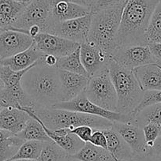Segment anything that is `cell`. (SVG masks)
I'll list each match as a JSON object with an SVG mask.
<instances>
[{
    "instance_id": "6da1fadb",
    "label": "cell",
    "mask_w": 161,
    "mask_h": 161,
    "mask_svg": "<svg viewBox=\"0 0 161 161\" xmlns=\"http://www.w3.org/2000/svg\"><path fill=\"white\" fill-rule=\"evenodd\" d=\"M21 82L33 108H51L63 101L57 67L47 66L39 60L26 71Z\"/></svg>"
},
{
    "instance_id": "7a4b0ae2",
    "label": "cell",
    "mask_w": 161,
    "mask_h": 161,
    "mask_svg": "<svg viewBox=\"0 0 161 161\" xmlns=\"http://www.w3.org/2000/svg\"><path fill=\"white\" fill-rule=\"evenodd\" d=\"M160 0H128L123 7L118 32V46L146 45L145 33Z\"/></svg>"
},
{
    "instance_id": "3957f363",
    "label": "cell",
    "mask_w": 161,
    "mask_h": 161,
    "mask_svg": "<svg viewBox=\"0 0 161 161\" xmlns=\"http://www.w3.org/2000/svg\"><path fill=\"white\" fill-rule=\"evenodd\" d=\"M32 112L52 130L69 129L72 130L80 126H88L93 130H107L112 127L113 122L92 114L53 108H32Z\"/></svg>"
},
{
    "instance_id": "277c9868",
    "label": "cell",
    "mask_w": 161,
    "mask_h": 161,
    "mask_svg": "<svg viewBox=\"0 0 161 161\" xmlns=\"http://www.w3.org/2000/svg\"><path fill=\"white\" fill-rule=\"evenodd\" d=\"M108 70L117 95L116 112L133 115L145 92L141 89L133 70L122 67L111 58L108 63Z\"/></svg>"
},
{
    "instance_id": "5b68a950",
    "label": "cell",
    "mask_w": 161,
    "mask_h": 161,
    "mask_svg": "<svg viewBox=\"0 0 161 161\" xmlns=\"http://www.w3.org/2000/svg\"><path fill=\"white\" fill-rule=\"evenodd\" d=\"M123 7L92 13L87 42L96 45L110 56L118 47V32Z\"/></svg>"
},
{
    "instance_id": "8992f818",
    "label": "cell",
    "mask_w": 161,
    "mask_h": 161,
    "mask_svg": "<svg viewBox=\"0 0 161 161\" xmlns=\"http://www.w3.org/2000/svg\"><path fill=\"white\" fill-rule=\"evenodd\" d=\"M51 0H29L21 14L8 29L27 33L32 26L37 25L42 32L49 33L54 25L51 14Z\"/></svg>"
},
{
    "instance_id": "52a82bcc",
    "label": "cell",
    "mask_w": 161,
    "mask_h": 161,
    "mask_svg": "<svg viewBox=\"0 0 161 161\" xmlns=\"http://www.w3.org/2000/svg\"><path fill=\"white\" fill-rule=\"evenodd\" d=\"M85 94L89 101L107 111H117V95L108 68L89 77Z\"/></svg>"
},
{
    "instance_id": "ba28073f",
    "label": "cell",
    "mask_w": 161,
    "mask_h": 161,
    "mask_svg": "<svg viewBox=\"0 0 161 161\" xmlns=\"http://www.w3.org/2000/svg\"><path fill=\"white\" fill-rule=\"evenodd\" d=\"M111 58L119 66L130 70L158 62L148 45L118 46Z\"/></svg>"
},
{
    "instance_id": "9c48e42d",
    "label": "cell",
    "mask_w": 161,
    "mask_h": 161,
    "mask_svg": "<svg viewBox=\"0 0 161 161\" xmlns=\"http://www.w3.org/2000/svg\"><path fill=\"white\" fill-rule=\"evenodd\" d=\"M51 108L69 110V111H77V112L85 113V114L100 116V117L108 119L111 122L133 123V115H126V114H122L120 113L103 109L102 108H100L99 106L89 101L87 97H86L85 92L80 94L74 100H71L69 101L60 102V103L53 105Z\"/></svg>"
},
{
    "instance_id": "30bf717a",
    "label": "cell",
    "mask_w": 161,
    "mask_h": 161,
    "mask_svg": "<svg viewBox=\"0 0 161 161\" xmlns=\"http://www.w3.org/2000/svg\"><path fill=\"white\" fill-rule=\"evenodd\" d=\"M92 13L86 16L54 24L49 33L80 44L87 41L92 22Z\"/></svg>"
},
{
    "instance_id": "8fae6325",
    "label": "cell",
    "mask_w": 161,
    "mask_h": 161,
    "mask_svg": "<svg viewBox=\"0 0 161 161\" xmlns=\"http://www.w3.org/2000/svg\"><path fill=\"white\" fill-rule=\"evenodd\" d=\"M33 45L44 55L62 58L72 53L80 44L54 34L41 32L33 38Z\"/></svg>"
},
{
    "instance_id": "7c38bea8",
    "label": "cell",
    "mask_w": 161,
    "mask_h": 161,
    "mask_svg": "<svg viewBox=\"0 0 161 161\" xmlns=\"http://www.w3.org/2000/svg\"><path fill=\"white\" fill-rule=\"evenodd\" d=\"M33 44V39L25 32L13 29L0 30V61L27 50Z\"/></svg>"
},
{
    "instance_id": "4fadbf2b",
    "label": "cell",
    "mask_w": 161,
    "mask_h": 161,
    "mask_svg": "<svg viewBox=\"0 0 161 161\" xmlns=\"http://www.w3.org/2000/svg\"><path fill=\"white\" fill-rule=\"evenodd\" d=\"M80 61L89 77L108 68L111 56L94 44L85 42L80 44Z\"/></svg>"
},
{
    "instance_id": "5bb4252c",
    "label": "cell",
    "mask_w": 161,
    "mask_h": 161,
    "mask_svg": "<svg viewBox=\"0 0 161 161\" xmlns=\"http://www.w3.org/2000/svg\"><path fill=\"white\" fill-rule=\"evenodd\" d=\"M112 128L130 147L135 155L145 154L151 150L147 146L143 129L141 126L133 123L113 122Z\"/></svg>"
},
{
    "instance_id": "9a60e30c",
    "label": "cell",
    "mask_w": 161,
    "mask_h": 161,
    "mask_svg": "<svg viewBox=\"0 0 161 161\" xmlns=\"http://www.w3.org/2000/svg\"><path fill=\"white\" fill-rule=\"evenodd\" d=\"M63 101L74 100L85 92L89 77L58 69Z\"/></svg>"
},
{
    "instance_id": "2e32d148",
    "label": "cell",
    "mask_w": 161,
    "mask_h": 161,
    "mask_svg": "<svg viewBox=\"0 0 161 161\" xmlns=\"http://www.w3.org/2000/svg\"><path fill=\"white\" fill-rule=\"evenodd\" d=\"M30 119V115L23 110L3 108L0 110V130L18 134Z\"/></svg>"
},
{
    "instance_id": "e0dca14e",
    "label": "cell",
    "mask_w": 161,
    "mask_h": 161,
    "mask_svg": "<svg viewBox=\"0 0 161 161\" xmlns=\"http://www.w3.org/2000/svg\"><path fill=\"white\" fill-rule=\"evenodd\" d=\"M133 72L144 92L161 91V67L159 63L135 68Z\"/></svg>"
},
{
    "instance_id": "ac0fdd59",
    "label": "cell",
    "mask_w": 161,
    "mask_h": 161,
    "mask_svg": "<svg viewBox=\"0 0 161 161\" xmlns=\"http://www.w3.org/2000/svg\"><path fill=\"white\" fill-rule=\"evenodd\" d=\"M51 14L55 23L75 19L91 13L84 7L65 0H51Z\"/></svg>"
},
{
    "instance_id": "d6986e66",
    "label": "cell",
    "mask_w": 161,
    "mask_h": 161,
    "mask_svg": "<svg viewBox=\"0 0 161 161\" xmlns=\"http://www.w3.org/2000/svg\"><path fill=\"white\" fill-rule=\"evenodd\" d=\"M107 138V146L109 153L117 161H127L134 156V153L126 142L113 129L103 130Z\"/></svg>"
},
{
    "instance_id": "ffe728a7",
    "label": "cell",
    "mask_w": 161,
    "mask_h": 161,
    "mask_svg": "<svg viewBox=\"0 0 161 161\" xmlns=\"http://www.w3.org/2000/svg\"><path fill=\"white\" fill-rule=\"evenodd\" d=\"M43 55L44 54L39 52L32 44V45L27 50L0 61V65L8 66L14 71L24 70L36 63Z\"/></svg>"
},
{
    "instance_id": "44dd1931",
    "label": "cell",
    "mask_w": 161,
    "mask_h": 161,
    "mask_svg": "<svg viewBox=\"0 0 161 161\" xmlns=\"http://www.w3.org/2000/svg\"><path fill=\"white\" fill-rule=\"evenodd\" d=\"M27 3L19 2L17 0H0L1 28L10 29L21 14Z\"/></svg>"
},
{
    "instance_id": "7402d4cb",
    "label": "cell",
    "mask_w": 161,
    "mask_h": 161,
    "mask_svg": "<svg viewBox=\"0 0 161 161\" xmlns=\"http://www.w3.org/2000/svg\"><path fill=\"white\" fill-rule=\"evenodd\" d=\"M25 142L17 134L0 130V161H9Z\"/></svg>"
},
{
    "instance_id": "603a6c76",
    "label": "cell",
    "mask_w": 161,
    "mask_h": 161,
    "mask_svg": "<svg viewBox=\"0 0 161 161\" xmlns=\"http://www.w3.org/2000/svg\"><path fill=\"white\" fill-rule=\"evenodd\" d=\"M80 161H117L108 149L87 142L80 151L72 156Z\"/></svg>"
},
{
    "instance_id": "cb8c5ba5",
    "label": "cell",
    "mask_w": 161,
    "mask_h": 161,
    "mask_svg": "<svg viewBox=\"0 0 161 161\" xmlns=\"http://www.w3.org/2000/svg\"><path fill=\"white\" fill-rule=\"evenodd\" d=\"M20 138L26 141H38V142H47L52 141L46 134L42 124L37 119L31 117L28 121L24 129L17 134Z\"/></svg>"
},
{
    "instance_id": "d4e9b609",
    "label": "cell",
    "mask_w": 161,
    "mask_h": 161,
    "mask_svg": "<svg viewBox=\"0 0 161 161\" xmlns=\"http://www.w3.org/2000/svg\"><path fill=\"white\" fill-rule=\"evenodd\" d=\"M147 123L161 126V103L150 105L133 115V124L143 127Z\"/></svg>"
},
{
    "instance_id": "484cf974",
    "label": "cell",
    "mask_w": 161,
    "mask_h": 161,
    "mask_svg": "<svg viewBox=\"0 0 161 161\" xmlns=\"http://www.w3.org/2000/svg\"><path fill=\"white\" fill-rule=\"evenodd\" d=\"M145 42L146 45L161 43V0L151 17L145 33Z\"/></svg>"
},
{
    "instance_id": "4316f807",
    "label": "cell",
    "mask_w": 161,
    "mask_h": 161,
    "mask_svg": "<svg viewBox=\"0 0 161 161\" xmlns=\"http://www.w3.org/2000/svg\"><path fill=\"white\" fill-rule=\"evenodd\" d=\"M56 67L59 69H63V70L89 77L86 69L83 66L82 63L80 61V47L69 55L58 58Z\"/></svg>"
},
{
    "instance_id": "83f0119b",
    "label": "cell",
    "mask_w": 161,
    "mask_h": 161,
    "mask_svg": "<svg viewBox=\"0 0 161 161\" xmlns=\"http://www.w3.org/2000/svg\"><path fill=\"white\" fill-rule=\"evenodd\" d=\"M44 142L38 141H26L25 142L16 154L9 161L16 159H37L43 148Z\"/></svg>"
},
{
    "instance_id": "f1b7e54d",
    "label": "cell",
    "mask_w": 161,
    "mask_h": 161,
    "mask_svg": "<svg viewBox=\"0 0 161 161\" xmlns=\"http://www.w3.org/2000/svg\"><path fill=\"white\" fill-rule=\"evenodd\" d=\"M68 155L55 142H44L37 161H65Z\"/></svg>"
},
{
    "instance_id": "f546056e",
    "label": "cell",
    "mask_w": 161,
    "mask_h": 161,
    "mask_svg": "<svg viewBox=\"0 0 161 161\" xmlns=\"http://www.w3.org/2000/svg\"><path fill=\"white\" fill-rule=\"evenodd\" d=\"M31 67L24 69V70L14 71L10 69V68H9L8 66L0 65V77H1L3 82L4 87L11 88L21 85V81L23 75Z\"/></svg>"
},
{
    "instance_id": "4dcf8cb0",
    "label": "cell",
    "mask_w": 161,
    "mask_h": 161,
    "mask_svg": "<svg viewBox=\"0 0 161 161\" xmlns=\"http://www.w3.org/2000/svg\"><path fill=\"white\" fill-rule=\"evenodd\" d=\"M159 103H161V91H145L144 92L142 102L138 105V107L136 108L133 115L140 112L144 108H147L150 105Z\"/></svg>"
},
{
    "instance_id": "1f68e13d",
    "label": "cell",
    "mask_w": 161,
    "mask_h": 161,
    "mask_svg": "<svg viewBox=\"0 0 161 161\" xmlns=\"http://www.w3.org/2000/svg\"><path fill=\"white\" fill-rule=\"evenodd\" d=\"M147 146L152 149L155 142L159 137V126L154 123H147L142 127Z\"/></svg>"
},
{
    "instance_id": "d6a6232c",
    "label": "cell",
    "mask_w": 161,
    "mask_h": 161,
    "mask_svg": "<svg viewBox=\"0 0 161 161\" xmlns=\"http://www.w3.org/2000/svg\"><path fill=\"white\" fill-rule=\"evenodd\" d=\"M127 1L128 0H97L92 13L99 10L123 7L126 5Z\"/></svg>"
},
{
    "instance_id": "836d02e7",
    "label": "cell",
    "mask_w": 161,
    "mask_h": 161,
    "mask_svg": "<svg viewBox=\"0 0 161 161\" xmlns=\"http://www.w3.org/2000/svg\"><path fill=\"white\" fill-rule=\"evenodd\" d=\"M69 133L74 134L82 142H84L85 143H87V142H89L91 137H92V134L93 133V129L88 126H80L74 128Z\"/></svg>"
},
{
    "instance_id": "e575fe53",
    "label": "cell",
    "mask_w": 161,
    "mask_h": 161,
    "mask_svg": "<svg viewBox=\"0 0 161 161\" xmlns=\"http://www.w3.org/2000/svg\"><path fill=\"white\" fill-rule=\"evenodd\" d=\"M89 142L96 146L101 147L105 149H108L106 136L101 130H93V133H92V137Z\"/></svg>"
},
{
    "instance_id": "d590c367",
    "label": "cell",
    "mask_w": 161,
    "mask_h": 161,
    "mask_svg": "<svg viewBox=\"0 0 161 161\" xmlns=\"http://www.w3.org/2000/svg\"><path fill=\"white\" fill-rule=\"evenodd\" d=\"M127 161H160L153 151V148L148 153L143 155H134V157Z\"/></svg>"
},
{
    "instance_id": "8d00e7d4",
    "label": "cell",
    "mask_w": 161,
    "mask_h": 161,
    "mask_svg": "<svg viewBox=\"0 0 161 161\" xmlns=\"http://www.w3.org/2000/svg\"><path fill=\"white\" fill-rule=\"evenodd\" d=\"M67 2L73 3L77 5L80 6V7H84V8L89 10L91 13H92L95 7L96 3H97V0H65Z\"/></svg>"
},
{
    "instance_id": "74e56055",
    "label": "cell",
    "mask_w": 161,
    "mask_h": 161,
    "mask_svg": "<svg viewBox=\"0 0 161 161\" xmlns=\"http://www.w3.org/2000/svg\"><path fill=\"white\" fill-rule=\"evenodd\" d=\"M58 58L51 55H43L41 58L40 59V63L46 65L47 66H52V67H56L57 63H58Z\"/></svg>"
},
{
    "instance_id": "f35d334b",
    "label": "cell",
    "mask_w": 161,
    "mask_h": 161,
    "mask_svg": "<svg viewBox=\"0 0 161 161\" xmlns=\"http://www.w3.org/2000/svg\"><path fill=\"white\" fill-rule=\"evenodd\" d=\"M148 47H149L150 51H151L152 54L153 56L158 60V61H161V43H158V44H148Z\"/></svg>"
},
{
    "instance_id": "ab89813d",
    "label": "cell",
    "mask_w": 161,
    "mask_h": 161,
    "mask_svg": "<svg viewBox=\"0 0 161 161\" xmlns=\"http://www.w3.org/2000/svg\"><path fill=\"white\" fill-rule=\"evenodd\" d=\"M153 151L156 157L161 161V137H159L155 142L154 146L153 148Z\"/></svg>"
},
{
    "instance_id": "60d3db41",
    "label": "cell",
    "mask_w": 161,
    "mask_h": 161,
    "mask_svg": "<svg viewBox=\"0 0 161 161\" xmlns=\"http://www.w3.org/2000/svg\"><path fill=\"white\" fill-rule=\"evenodd\" d=\"M41 32H41V29H40V28L39 27V26L33 25V26H32V27H31L29 30H28L27 34L28 35L30 36L33 39L34 37H36L37 35H39L40 33H41Z\"/></svg>"
},
{
    "instance_id": "b9f144b4",
    "label": "cell",
    "mask_w": 161,
    "mask_h": 161,
    "mask_svg": "<svg viewBox=\"0 0 161 161\" xmlns=\"http://www.w3.org/2000/svg\"><path fill=\"white\" fill-rule=\"evenodd\" d=\"M65 161H80V160L77 159L76 158L73 157L72 156H67V157H66V160Z\"/></svg>"
},
{
    "instance_id": "7bdbcfd3",
    "label": "cell",
    "mask_w": 161,
    "mask_h": 161,
    "mask_svg": "<svg viewBox=\"0 0 161 161\" xmlns=\"http://www.w3.org/2000/svg\"><path fill=\"white\" fill-rule=\"evenodd\" d=\"M3 88H4L3 82V80H2V79H1V77H0V91L2 90Z\"/></svg>"
},
{
    "instance_id": "ee69618b",
    "label": "cell",
    "mask_w": 161,
    "mask_h": 161,
    "mask_svg": "<svg viewBox=\"0 0 161 161\" xmlns=\"http://www.w3.org/2000/svg\"><path fill=\"white\" fill-rule=\"evenodd\" d=\"M12 161H37V159H16Z\"/></svg>"
},
{
    "instance_id": "f6af8a7d",
    "label": "cell",
    "mask_w": 161,
    "mask_h": 161,
    "mask_svg": "<svg viewBox=\"0 0 161 161\" xmlns=\"http://www.w3.org/2000/svg\"><path fill=\"white\" fill-rule=\"evenodd\" d=\"M17 1H19V2H21V3H29V0H17Z\"/></svg>"
},
{
    "instance_id": "bcb514c9",
    "label": "cell",
    "mask_w": 161,
    "mask_h": 161,
    "mask_svg": "<svg viewBox=\"0 0 161 161\" xmlns=\"http://www.w3.org/2000/svg\"><path fill=\"white\" fill-rule=\"evenodd\" d=\"M159 137H161V126H159Z\"/></svg>"
},
{
    "instance_id": "7dc6e473",
    "label": "cell",
    "mask_w": 161,
    "mask_h": 161,
    "mask_svg": "<svg viewBox=\"0 0 161 161\" xmlns=\"http://www.w3.org/2000/svg\"><path fill=\"white\" fill-rule=\"evenodd\" d=\"M2 108H2V107H1V106H0V110H1V109H2Z\"/></svg>"
},
{
    "instance_id": "c3c4849f",
    "label": "cell",
    "mask_w": 161,
    "mask_h": 161,
    "mask_svg": "<svg viewBox=\"0 0 161 161\" xmlns=\"http://www.w3.org/2000/svg\"><path fill=\"white\" fill-rule=\"evenodd\" d=\"M1 29H2V28H1V27H0V30H1Z\"/></svg>"
},
{
    "instance_id": "681fc988",
    "label": "cell",
    "mask_w": 161,
    "mask_h": 161,
    "mask_svg": "<svg viewBox=\"0 0 161 161\" xmlns=\"http://www.w3.org/2000/svg\"><path fill=\"white\" fill-rule=\"evenodd\" d=\"M0 27H1V26H0Z\"/></svg>"
}]
</instances>
